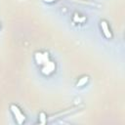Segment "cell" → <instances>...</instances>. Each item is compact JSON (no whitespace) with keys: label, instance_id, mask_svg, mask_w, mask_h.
Returning <instances> with one entry per match:
<instances>
[{"label":"cell","instance_id":"cell-1","mask_svg":"<svg viewBox=\"0 0 125 125\" xmlns=\"http://www.w3.org/2000/svg\"><path fill=\"white\" fill-rule=\"evenodd\" d=\"M10 108H11V110H12L13 114L15 115V117H16V119H17L18 123H19V124L23 123V121L25 120V116H24V115L21 113V109H20V108H19L17 105H15V104H11Z\"/></svg>","mask_w":125,"mask_h":125},{"label":"cell","instance_id":"cell-2","mask_svg":"<svg viewBox=\"0 0 125 125\" xmlns=\"http://www.w3.org/2000/svg\"><path fill=\"white\" fill-rule=\"evenodd\" d=\"M34 58H35V61L37 62V64H40V65L45 64L46 62H49V55H48L47 52H45V53L37 52V53H35Z\"/></svg>","mask_w":125,"mask_h":125},{"label":"cell","instance_id":"cell-3","mask_svg":"<svg viewBox=\"0 0 125 125\" xmlns=\"http://www.w3.org/2000/svg\"><path fill=\"white\" fill-rule=\"evenodd\" d=\"M55 68H56L55 62L49 61L48 62H46L45 64H43V67L41 68V72L43 74H45V75H49V74H51L55 70Z\"/></svg>","mask_w":125,"mask_h":125},{"label":"cell","instance_id":"cell-4","mask_svg":"<svg viewBox=\"0 0 125 125\" xmlns=\"http://www.w3.org/2000/svg\"><path fill=\"white\" fill-rule=\"evenodd\" d=\"M101 27H102V30H103L104 36H105L107 39L111 38L112 35H111V32H110L109 27H108V25H107V22H106L105 21H101Z\"/></svg>","mask_w":125,"mask_h":125},{"label":"cell","instance_id":"cell-5","mask_svg":"<svg viewBox=\"0 0 125 125\" xmlns=\"http://www.w3.org/2000/svg\"><path fill=\"white\" fill-rule=\"evenodd\" d=\"M87 81H88V77H87V76H83L82 78L79 79V81L77 82L76 86H77V87H81V86H83L84 84H86Z\"/></svg>","mask_w":125,"mask_h":125},{"label":"cell","instance_id":"cell-6","mask_svg":"<svg viewBox=\"0 0 125 125\" xmlns=\"http://www.w3.org/2000/svg\"><path fill=\"white\" fill-rule=\"evenodd\" d=\"M39 118H40V123H41V124H45V123H46L47 118H46V115H45L44 112H41V113L39 114Z\"/></svg>","mask_w":125,"mask_h":125},{"label":"cell","instance_id":"cell-7","mask_svg":"<svg viewBox=\"0 0 125 125\" xmlns=\"http://www.w3.org/2000/svg\"><path fill=\"white\" fill-rule=\"evenodd\" d=\"M73 21H78V22H82V21H85V18H79V17H77V15H75L74 18H73Z\"/></svg>","mask_w":125,"mask_h":125},{"label":"cell","instance_id":"cell-8","mask_svg":"<svg viewBox=\"0 0 125 125\" xmlns=\"http://www.w3.org/2000/svg\"><path fill=\"white\" fill-rule=\"evenodd\" d=\"M45 2H53V1H55V0H44Z\"/></svg>","mask_w":125,"mask_h":125}]
</instances>
